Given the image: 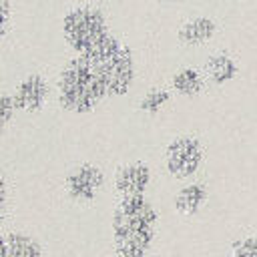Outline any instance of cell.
<instances>
[{"mask_svg": "<svg viewBox=\"0 0 257 257\" xmlns=\"http://www.w3.org/2000/svg\"><path fill=\"white\" fill-rule=\"evenodd\" d=\"M161 215L153 201L143 197H122L110 215V241L114 257H149Z\"/></svg>", "mask_w": 257, "mask_h": 257, "instance_id": "cell-1", "label": "cell"}, {"mask_svg": "<svg viewBox=\"0 0 257 257\" xmlns=\"http://www.w3.org/2000/svg\"><path fill=\"white\" fill-rule=\"evenodd\" d=\"M82 56L90 62V66L102 80L108 98H120L133 88L137 76L133 50L112 32H108L100 42L82 52Z\"/></svg>", "mask_w": 257, "mask_h": 257, "instance_id": "cell-2", "label": "cell"}, {"mask_svg": "<svg viewBox=\"0 0 257 257\" xmlns=\"http://www.w3.org/2000/svg\"><path fill=\"white\" fill-rule=\"evenodd\" d=\"M56 90L58 104L72 114L92 112L102 102V98H106L102 80L82 54H76L64 64L58 74Z\"/></svg>", "mask_w": 257, "mask_h": 257, "instance_id": "cell-3", "label": "cell"}, {"mask_svg": "<svg viewBox=\"0 0 257 257\" xmlns=\"http://www.w3.org/2000/svg\"><path fill=\"white\" fill-rule=\"evenodd\" d=\"M108 22L102 10L96 6H74L62 18V36L64 42L76 52L82 54L100 42L108 34Z\"/></svg>", "mask_w": 257, "mask_h": 257, "instance_id": "cell-4", "label": "cell"}, {"mask_svg": "<svg viewBox=\"0 0 257 257\" xmlns=\"http://www.w3.org/2000/svg\"><path fill=\"white\" fill-rule=\"evenodd\" d=\"M203 145L199 139L183 135L173 139L165 149V169L177 181L193 179L203 165Z\"/></svg>", "mask_w": 257, "mask_h": 257, "instance_id": "cell-5", "label": "cell"}, {"mask_svg": "<svg viewBox=\"0 0 257 257\" xmlns=\"http://www.w3.org/2000/svg\"><path fill=\"white\" fill-rule=\"evenodd\" d=\"M104 187V173L94 163H80L64 177V193L72 203H92Z\"/></svg>", "mask_w": 257, "mask_h": 257, "instance_id": "cell-6", "label": "cell"}, {"mask_svg": "<svg viewBox=\"0 0 257 257\" xmlns=\"http://www.w3.org/2000/svg\"><path fill=\"white\" fill-rule=\"evenodd\" d=\"M153 181L151 167L145 161H133L114 173V191L118 199L122 197H143L147 195L149 187Z\"/></svg>", "mask_w": 257, "mask_h": 257, "instance_id": "cell-7", "label": "cell"}, {"mask_svg": "<svg viewBox=\"0 0 257 257\" xmlns=\"http://www.w3.org/2000/svg\"><path fill=\"white\" fill-rule=\"evenodd\" d=\"M50 94L48 80L40 72H30L26 74L14 88L12 96L16 100V106L20 112H38Z\"/></svg>", "mask_w": 257, "mask_h": 257, "instance_id": "cell-8", "label": "cell"}, {"mask_svg": "<svg viewBox=\"0 0 257 257\" xmlns=\"http://www.w3.org/2000/svg\"><path fill=\"white\" fill-rule=\"evenodd\" d=\"M209 201V187L201 181H191L185 183L173 199L175 211L183 217H195Z\"/></svg>", "mask_w": 257, "mask_h": 257, "instance_id": "cell-9", "label": "cell"}, {"mask_svg": "<svg viewBox=\"0 0 257 257\" xmlns=\"http://www.w3.org/2000/svg\"><path fill=\"white\" fill-rule=\"evenodd\" d=\"M2 257H44V247L28 231L2 233Z\"/></svg>", "mask_w": 257, "mask_h": 257, "instance_id": "cell-10", "label": "cell"}, {"mask_svg": "<svg viewBox=\"0 0 257 257\" xmlns=\"http://www.w3.org/2000/svg\"><path fill=\"white\" fill-rule=\"evenodd\" d=\"M217 32V24L209 16H195L189 18L181 28H179V40L185 46H203L209 42Z\"/></svg>", "mask_w": 257, "mask_h": 257, "instance_id": "cell-11", "label": "cell"}, {"mask_svg": "<svg viewBox=\"0 0 257 257\" xmlns=\"http://www.w3.org/2000/svg\"><path fill=\"white\" fill-rule=\"evenodd\" d=\"M205 72H207V76H209L211 82L225 84V82H231L239 74V64L227 52H215V54H211L207 58Z\"/></svg>", "mask_w": 257, "mask_h": 257, "instance_id": "cell-12", "label": "cell"}, {"mask_svg": "<svg viewBox=\"0 0 257 257\" xmlns=\"http://www.w3.org/2000/svg\"><path fill=\"white\" fill-rule=\"evenodd\" d=\"M171 86H173V90H175L179 96L191 98V96H197V94L203 90L205 78H203V74H201L197 68L185 66V68H181V70H177V72L173 74Z\"/></svg>", "mask_w": 257, "mask_h": 257, "instance_id": "cell-13", "label": "cell"}, {"mask_svg": "<svg viewBox=\"0 0 257 257\" xmlns=\"http://www.w3.org/2000/svg\"><path fill=\"white\" fill-rule=\"evenodd\" d=\"M171 100V92L165 90V88H151L149 92L143 94L141 102H139V108L141 112L149 114V116H155L157 112H161V108Z\"/></svg>", "mask_w": 257, "mask_h": 257, "instance_id": "cell-14", "label": "cell"}, {"mask_svg": "<svg viewBox=\"0 0 257 257\" xmlns=\"http://www.w3.org/2000/svg\"><path fill=\"white\" fill-rule=\"evenodd\" d=\"M231 257H257V233L235 239L231 243Z\"/></svg>", "mask_w": 257, "mask_h": 257, "instance_id": "cell-15", "label": "cell"}, {"mask_svg": "<svg viewBox=\"0 0 257 257\" xmlns=\"http://www.w3.org/2000/svg\"><path fill=\"white\" fill-rule=\"evenodd\" d=\"M16 110H18V106H16L14 96L10 92H2V98H0V122H2V128L8 126V122L12 120Z\"/></svg>", "mask_w": 257, "mask_h": 257, "instance_id": "cell-16", "label": "cell"}, {"mask_svg": "<svg viewBox=\"0 0 257 257\" xmlns=\"http://www.w3.org/2000/svg\"><path fill=\"white\" fill-rule=\"evenodd\" d=\"M12 20V4L10 0H0V24H2V34H8Z\"/></svg>", "mask_w": 257, "mask_h": 257, "instance_id": "cell-17", "label": "cell"}, {"mask_svg": "<svg viewBox=\"0 0 257 257\" xmlns=\"http://www.w3.org/2000/svg\"><path fill=\"white\" fill-rule=\"evenodd\" d=\"M165 2H179V0H165Z\"/></svg>", "mask_w": 257, "mask_h": 257, "instance_id": "cell-18", "label": "cell"}, {"mask_svg": "<svg viewBox=\"0 0 257 257\" xmlns=\"http://www.w3.org/2000/svg\"><path fill=\"white\" fill-rule=\"evenodd\" d=\"M255 215H257V209H255Z\"/></svg>", "mask_w": 257, "mask_h": 257, "instance_id": "cell-19", "label": "cell"}]
</instances>
